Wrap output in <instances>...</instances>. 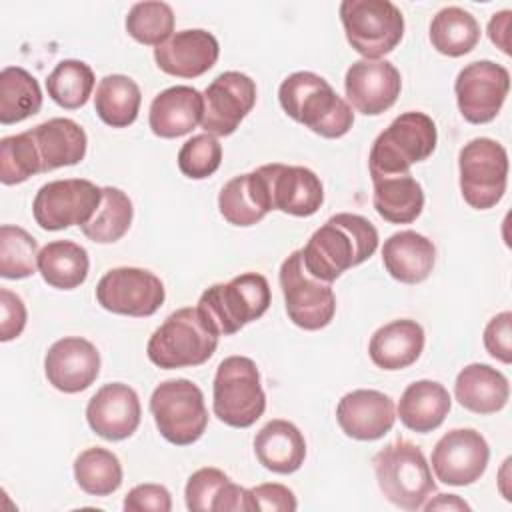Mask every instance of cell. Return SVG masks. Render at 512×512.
<instances>
[{
  "label": "cell",
  "mask_w": 512,
  "mask_h": 512,
  "mask_svg": "<svg viewBox=\"0 0 512 512\" xmlns=\"http://www.w3.org/2000/svg\"><path fill=\"white\" fill-rule=\"evenodd\" d=\"M378 248V230L374 224L350 212L330 216L302 248V262L306 270L332 284L348 268L368 260Z\"/></svg>",
  "instance_id": "obj_1"
},
{
  "label": "cell",
  "mask_w": 512,
  "mask_h": 512,
  "mask_svg": "<svg viewBox=\"0 0 512 512\" xmlns=\"http://www.w3.org/2000/svg\"><path fill=\"white\" fill-rule=\"evenodd\" d=\"M282 110L322 138H340L354 124L352 106L336 94L322 76L300 70L286 76L278 88Z\"/></svg>",
  "instance_id": "obj_2"
},
{
  "label": "cell",
  "mask_w": 512,
  "mask_h": 512,
  "mask_svg": "<svg viewBox=\"0 0 512 512\" xmlns=\"http://www.w3.org/2000/svg\"><path fill=\"white\" fill-rule=\"evenodd\" d=\"M438 142L434 120L418 110L396 116L372 142L368 168L372 180L408 174L412 164L432 156Z\"/></svg>",
  "instance_id": "obj_3"
},
{
  "label": "cell",
  "mask_w": 512,
  "mask_h": 512,
  "mask_svg": "<svg viewBox=\"0 0 512 512\" xmlns=\"http://www.w3.org/2000/svg\"><path fill=\"white\" fill-rule=\"evenodd\" d=\"M218 334L194 306L172 312L150 336L146 354L150 362L164 370L200 366L212 358Z\"/></svg>",
  "instance_id": "obj_4"
},
{
  "label": "cell",
  "mask_w": 512,
  "mask_h": 512,
  "mask_svg": "<svg viewBox=\"0 0 512 512\" xmlns=\"http://www.w3.org/2000/svg\"><path fill=\"white\" fill-rule=\"evenodd\" d=\"M372 464L380 492L398 508L420 510L436 492V482L424 452L404 438L384 446L374 456Z\"/></svg>",
  "instance_id": "obj_5"
},
{
  "label": "cell",
  "mask_w": 512,
  "mask_h": 512,
  "mask_svg": "<svg viewBox=\"0 0 512 512\" xmlns=\"http://www.w3.org/2000/svg\"><path fill=\"white\" fill-rule=\"evenodd\" d=\"M268 306L270 284L266 276L260 272H244L230 282H218L206 288L196 308L218 336H230L258 320Z\"/></svg>",
  "instance_id": "obj_6"
},
{
  "label": "cell",
  "mask_w": 512,
  "mask_h": 512,
  "mask_svg": "<svg viewBox=\"0 0 512 512\" xmlns=\"http://www.w3.org/2000/svg\"><path fill=\"white\" fill-rule=\"evenodd\" d=\"M212 410L216 418L232 428L252 426L266 410L260 372L248 356L224 358L212 384Z\"/></svg>",
  "instance_id": "obj_7"
},
{
  "label": "cell",
  "mask_w": 512,
  "mask_h": 512,
  "mask_svg": "<svg viewBox=\"0 0 512 512\" xmlns=\"http://www.w3.org/2000/svg\"><path fill=\"white\" fill-rule=\"evenodd\" d=\"M340 20L348 44L366 60L390 54L404 36V16L390 0H344Z\"/></svg>",
  "instance_id": "obj_8"
},
{
  "label": "cell",
  "mask_w": 512,
  "mask_h": 512,
  "mask_svg": "<svg viewBox=\"0 0 512 512\" xmlns=\"http://www.w3.org/2000/svg\"><path fill=\"white\" fill-rule=\"evenodd\" d=\"M150 412L160 436L176 446L194 444L208 426L204 394L186 378L158 384L150 396Z\"/></svg>",
  "instance_id": "obj_9"
},
{
  "label": "cell",
  "mask_w": 512,
  "mask_h": 512,
  "mask_svg": "<svg viewBox=\"0 0 512 512\" xmlns=\"http://www.w3.org/2000/svg\"><path fill=\"white\" fill-rule=\"evenodd\" d=\"M460 192L468 206L476 210L494 208L508 184V152L492 138H474L458 154Z\"/></svg>",
  "instance_id": "obj_10"
},
{
  "label": "cell",
  "mask_w": 512,
  "mask_h": 512,
  "mask_svg": "<svg viewBox=\"0 0 512 512\" xmlns=\"http://www.w3.org/2000/svg\"><path fill=\"white\" fill-rule=\"evenodd\" d=\"M280 290L288 318L302 330H320L336 314V296L328 282L314 278L304 262L302 250L290 252L278 272Z\"/></svg>",
  "instance_id": "obj_11"
},
{
  "label": "cell",
  "mask_w": 512,
  "mask_h": 512,
  "mask_svg": "<svg viewBox=\"0 0 512 512\" xmlns=\"http://www.w3.org/2000/svg\"><path fill=\"white\" fill-rule=\"evenodd\" d=\"M102 202V188L86 178L52 180L34 196L32 214L42 230H64L86 224Z\"/></svg>",
  "instance_id": "obj_12"
},
{
  "label": "cell",
  "mask_w": 512,
  "mask_h": 512,
  "mask_svg": "<svg viewBox=\"0 0 512 512\" xmlns=\"http://www.w3.org/2000/svg\"><path fill=\"white\" fill-rule=\"evenodd\" d=\"M164 298L162 280L144 268H112L96 284L98 304L112 314L134 318L152 316L164 304Z\"/></svg>",
  "instance_id": "obj_13"
},
{
  "label": "cell",
  "mask_w": 512,
  "mask_h": 512,
  "mask_svg": "<svg viewBox=\"0 0 512 512\" xmlns=\"http://www.w3.org/2000/svg\"><path fill=\"white\" fill-rule=\"evenodd\" d=\"M510 90V72L492 60L466 64L454 82L458 110L470 124L492 122Z\"/></svg>",
  "instance_id": "obj_14"
},
{
  "label": "cell",
  "mask_w": 512,
  "mask_h": 512,
  "mask_svg": "<svg viewBox=\"0 0 512 512\" xmlns=\"http://www.w3.org/2000/svg\"><path fill=\"white\" fill-rule=\"evenodd\" d=\"M200 126L212 136H230L256 104V82L236 70L218 74L204 90Z\"/></svg>",
  "instance_id": "obj_15"
},
{
  "label": "cell",
  "mask_w": 512,
  "mask_h": 512,
  "mask_svg": "<svg viewBox=\"0 0 512 512\" xmlns=\"http://www.w3.org/2000/svg\"><path fill=\"white\" fill-rule=\"evenodd\" d=\"M490 460L486 438L474 428L446 432L432 450V470L442 484L468 486L480 480Z\"/></svg>",
  "instance_id": "obj_16"
},
{
  "label": "cell",
  "mask_w": 512,
  "mask_h": 512,
  "mask_svg": "<svg viewBox=\"0 0 512 512\" xmlns=\"http://www.w3.org/2000/svg\"><path fill=\"white\" fill-rule=\"evenodd\" d=\"M400 90V72L388 60H356L344 76L346 102L364 116H378L392 108Z\"/></svg>",
  "instance_id": "obj_17"
},
{
  "label": "cell",
  "mask_w": 512,
  "mask_h": 512,
  "mask_svg": "<svg viewBox=\"0 0 512 512\" xmlns=\"http://www.w3.org/2000/svg\"><path fill=\"white\" fill-rule=\"evenodd\" d=\"M260 172L266 180L272 210L298 218L312 216L320 210L324 202V186L310 168L274 162L260 166Z\"/></svg>",
  "instance_id": "obj_18"
},
{
  "label": "cell",
  "mask_w": 512,
  "mask_h": 512,
  "mask_svg": "<svg viewBox=\"0 0 512 512\" xmlns=\"http://www.w3.org/2000/svg\"><path fill=\"white\" fill-rule=\"evenodd\" d=\"M44 374L48 382L64 394L82 392L90 388L100 374V352L86 338L64 336L48 348Z\"/></svg>",
  "instance_id": "obj_19"
},
{
  "label": "cell",
  "mask_w": 512,
  "mask_h": 512,
  "mask_svg": "<svg viewBox=\"0 0 512 512\" xmlns=\"http://www.w3.org/2000/svg\"><path fill=\"white\" fill-rule=\"evenodd\" d=\"M140 414L136 390L122 382L104 384L86 406L88 426L94 434L110 442L130 438L140 426Z\"/></svg>",
  "instance_id": "obj_20"
},
{
  "label": "cell",
  "mask_w": 512,
  "mask_h": 512,
  "mask_svg": "<svg viewBox=\"0 0 512 512\" xmlns=\"http://www.w3.org/2000/svg\"><path fill=\"white\" fill-rule=\"evenodd\" d=\"M336 420L348 438L372 442L392 430L396 406L388 394L360 388L340 398L336 406Z\"/></svg>",
  "instance_id": "obj_21"
},
{
  "label": "cell",
  "mask_w": 512,
  "mask_h": 512,
  "mask_svg": "<svg viewBox=\"0 0 512 512\" xmlns=\"http://www.w3.org/2000/svg\"><path fill=\"white\" fill-rule=\"evenodd\" d=\"M220 46L214 34L202 28L182 30L154 48L156 66L176 78H198L218 60Z\"/></svg>",
  "instance_id": "obj_22"
},
{
  "label": "cell",
  "mask_w": 512,
  "mask_h": 512,
  "mask_svg": "<svg viewBox=\"0 0 512 512\" xmlns=\"http://www.w3.org/2000/svg\"><path fill=\"white\" fill-rule=\"evenodd\" d=\"M204 96L192 86H170L154 96L148 126L158 138H180L202 122Z\"/></svg>",
  "instance_id": "obj_23"
},
{
  "label": "cell",
  "mask_w": 512,
  "mask_h": 512,
  "mask_svg": "<svg viewBox=\"0 0 512 512\" xmlns=\"http://www.w3.org/2000/svg\"><path fill=\"white\" fill-rule=\"evenodd\" d=\"M382 262L394 280L402 284H420L432 274L436 246L414 230H400L384 240Z\"/></svg>",
  "instance_id": "obj_24"
},
{
  "label": "cell",
  "mask_w": 512,
  "mask_h": 512,
  "mask_svg": "<svg viewBox=\"0 0 512 512\" xmlns=\"http://www.w3.org/2000/svg\"><path fill=\"white\" fill-rule=\"evenodd\" d=\"M424 350V328L410 318L392 320L380 326L370 342V360L382 370H402L412 366Z\"/></svg>",
  "instance_id": "obj_25"
},
{
  "label": "cell",
  "mask_w": 512,
  "mask_h": 512,
  "mask_svg": "<svg viewBox=\"0 0 512 512\" xmlns=\"http://www.w3.org/2000/svg\"><path fill=\"white\" fill-rule=\"evenodd\" d=\"M218 210L232 226H254L270 210V196L260 168L228 180L218 194Z\"/></svg>",
  "instance_id": "obj_26"
},
{
  "label": "cell",
  "mask_w": 512,
  "mask_h": 512,
  "mask_svg": "<svg viewBox=\"0 0 512 512\" xmlns=\"http://www.w3.org/2000/svg\"><path fill=\"white\" fill-rule=\"evenodd\" d=\"M40 160L42 172L74 166L84 160L88 138L84 128L70 118H50L28 130Z\"/></svg>",
  "instance_id": "obj_27"
},
{
  "label": "cell",
  "mask_w": 512,
  "mask_h": 512,
  "mask_svg": "<svg viewBox=\"0 0 512 512\" xmlns=\"http://www.w3.org/2000/svg\"><path fill=\"white\" fill-rule=\"evenodd\" d=\"M454 396L462 408L474 414H494L508 404L510 384L500 370L474 362L458 372Z\"/></svg>",
  "instance_id": "obj_28"
},
{
  "label": "cell",
  "mask_w": 512,
  "mask_h": 512,
  "mask_svg": "<svg viewBox=\"0 0 512 512\" xmlns=\"http://www.w3.org/2000/svg\"><path fill=\"white\" fill-rule=\"evenodd\" d=\"M254 454L266 470L274 474H292L304 464L306 440L298 426L276 418L256 432Z\"/></svg>",
  "instance_id": "obj_29"
},
{
  "label": "cell",
  "mask_w": 512,
  "mask_h": 512,
  "mask_svg": "<svg viewBox=\"0 0 512 512\" xmlns=\"http://www.w3.org/2000/svg\"><path fill=\"white\" fill-rule=\"evenodd\" d=\"M452 408L448 390L434 380H416L400 396L398 418L400 422L418 434L436 430Z\"/></svg>",
  "instance_id": "obj_30"
},
{
  "label": "cell",
  "mask_w": 512,
  "mask_h": 512,
  "mask_svg": "<svg viewBox=\"0 0 512 512\" xmlns=\"http://www.w3.org/2000/svg\"><path fill=\"white\" fill-rule=\"evenodd\" d=\"M372 204L380 218L390 224H410L424 208V192L416 178L408 174L372 180Z\"/></svg>",
  "instance_id": "obj_31"
},
{
  "label": "cell",
  "mask_w": 512,
  "mask_h": 512,
  "mask_svg": "<svg viewBox=\"0 0 512 512\" xmlns=\"http://www.w3.org/2000/svg\"><path fill=\"white\" fill-rule=\"evenodd\" d=\"M90 260L84 246L72 240L48 242L38 254V272L42 280L58 290H72L84 284Z\"/></svg>",
  "instance_id": "obj_32"
},
{
  "label": "cell",
  "mask_w": 512,
  "mask_h": 512,
  "mask_svg": "<svg viewBox=\"0 0 512 512\" xmlns=\"http://www.w3.org/2000/svg\"><path fill=\"white\" fill-rule=\"evenodd\" d=\"M142 94L138 84L124 74L104 76L94 94V110L98 118L112 128H126L138 118Z\"/></svg>",
  "instance_id": "obj_33"
},
{
  "label": "cell",
  "mask_w": 512,
  "mask_h": 512,
  "mask_svg": "<svg viewBox=\"0 0 512 512\" xmlns=\"http://www.w3.org/2000/svg\"><path fill=\"white\" fill-rule=\"evenodd\" d=\"M430 42L444 56H464L480 42V24L468 10L446 6L430 22Z\"/></svg>",
  "instance_id": "obj_34"
},
{
  "label": "cell",
  "mask_w": 512,
  "mask_h": 512,
  "mask_svg": "<svg viewBox=\"0 0 512 512\" xmlns=\"http://www.w3.org/2000/svg\"><path fill=\"white\" fill-rule=\"evenodd\" d=\"M42 108L38 80L20 66H6L0 72V122L16 124Z\"/></svg>",
  "instance_id": "obj_35"
},
{
  "label": "cell",
  "mask_w": 512,
  "mask_h": 512,
  "mask_svg": "<svg viewBox=\"0 0 512 512\" xmlns=\"http://www.w3.org/2000/svg\"><path fill=\"white\" fill-rule=\"evenodd\" d=\"M134 216L132 200L126 192L114 186L102 188V202L94 216L80 226L82 234L96 244L118 242L130 228Z\"/></svg>",
  "instance_id": "obj_36"
},
{
  "label": "cell",
  "mask_w": 512,
  "mask_h": 512,
  "mask_svg": "<svg viewBox=\"0 0 512 512\" xmlns=\"http://www.w3.org/2000/svg\"><path fill=\"white\" fill-rule=\"evenodd\" d=\"M74 478L86 494L110 496L122 484V464L114 452L92 446L76 456Z\"/></svg>",
  "instance_id": "obj_37"
},
{
  "label": "cell",
  "mask_w": 512,
  "mask_h": 512,
  "mask_svg": "<svg viewBox=\"0 0 512 512\" xmlns=\"http://www.w3.org/2000/svg\"><path fill=\"white\" fill-rule=\"evenodd\" d=\"M94 72L82 60H62L46 78L48 96L66 110H76L88 102L94 90Z\"/></svg>",
  "instance_id": "obj_38"
},
{
  "label": "cell",
  "mask_w": 512,
  "mask_h": 512,
  "mask_svg": "<svg viewBox=\"0 0 512 512\" xmlns=\"http://www.w3.org/2000/svg\"><path fill=\"white\" fill-rule=\"evenodd\" d=\"M38 242L20 226L0 228V276L22 280L38 270Z\"/></svg>",
  "instance_id": "obj_39"
},
{
  "label": "cell",
  "mask_w": 512,
  "mask_h": 512,
  "mask_svg": "<svg viewBox=\"0 0 512 512\" xmlns=\"http://www.w3.org/2000/svg\"><path fill=\"white\" fill-rule=\"evenodd\" d=\"M126 32L144 46H160L174 32V12L170 4L158 0L136 2L126 16Z\"/></svg>",
  "instance_id": "obj_40"
},
{
  "label": "cell",
  "mask_w": 512,
  "mask_h": 512,
  "mask_svg": "<svg viewBox=\"0 0 512 512\" xmlns=\"http://www.w3.org/2000/svg\"><path fill=\"white\" fill-rule=\"evenodd\" d=\"M42 174V160L30 132L4 136L0 140V180L6 186L22 184Z\"/></svg>",
  "instance_id": "obj_41"
},
{
  "label": "cell",
  "mask_w": 512,
  "mask_h": 512,
  "mask_svg": "<svg viewBox=\"0 0 512 512\" xmlns=\"http://www.w3.org/2000/svg\"><path fill=\"white\" fill-rule=\"evenodd\" d=\"M222 162V146L212 134H196L188 138L178 152V168L186 178L204 180L212 176Z\"/></svg>",
  "instance_id": "obj_42"
},
{
  "label": "cell",
  "mask_w": 512,
  "mask_h": 512,
  "mask_svg": "<svg viewBox=\"0 0 512 512\" xmlns=\"http://www.w3.org/2000/svg\"><path fill=\"white\" fill-rule=\"evenodd\" d=\"M230 482L228 474H224L220 468H200L194 474H190L186 488H184V498H186V508L190 512H210L214 510L216 498L222 494L224 486Z\"/></svg>",
  "instance_id": "obj_43"
},
{
  "label": "cell",
  "mask_w": 512,
  "mask_h": 512,
  "mask_svg": "<svg viewBox=\"0 0 512 512\" xmlns=\"http://www.w3.org/2000/svg\"><path fill=\"white\" fill-rule=\"evenodd\" d=\"M484 348L492 358L504 364L512 362V312L504 310L490 318L484 328Z\"/></svg>",
  "instance_id": "obj_44"
},
{
  "label": "cell",
  "mask_w": 512,
  "mask_h": 512,
  "mask_svg": "<svg viewBox=\"0 0 512 512\" xmlns=\"http://www.w3.org/2000/svg\"><path fill=\"white\" fill-rule=\"evenodd\" d=\"M28 312L18 294L8 288H0V340L10 342L18 338L26 326Z\"/></svg>",
  "instance_id": "obj_45"
},
{
  "label": "cell",
  "mask_w": 512,
  "mask_h": 512,
  "mask_svg": "<svg viewBox=\"0 0 512 512\" xmlns=\"http://www.w3.org/2000/svg\"><path fill=\"white\" fill-rule=\"evenodd\" d=\"M126 512H170L172 510V496L160 484H138L134 486L124 498Z\"/></svg>",
  "instance_id": "obj_46"
},
{
  "label": "cell",
  "mask_w": 512,
  "mask_h": 512,
  "mask_svg": "<svg viewBox=\"0 0 512 512\" xmlns=\"http://www.w3.org/2000/svg\"><path fill=\"white\" fill-rule=\"evenodd\" d=\"M254 502L258 506V510H266V512H294L298 508L296 496L294 492L284 486V484H276V482H266V484H258L254 488H250Z\"/></svg>",
  "instance_id": "obj_47"
},
{
  "label": "cell",
  "mask_w": 512,
  "mask_h": 512,
  "mask_svg": "<svg viewBox=\"0 0 512 512\" xmlns=\"http://www.w3.org/2000/svg\"><path fill=\"white\" fill-rule=\"evenodd\" d=\"M258 510L254 496L248 488L234 484L232 480L224 486L222 494L214 502V512H254Z\"/></svg>",
  "instance_id": "obj_48"
},
{
  "label": "cell",
  "mask_w": 512,
  "mask_h": 512,
  "mask_svg": "<svg viewBox=\"0 0 512 512\" xmlns=\"http://www.w3.org/2000/svg\"><path fill=\"white\" fill-rule=\"evenodd\" d=\"M510 10H502L494 14L488 22V38L504 52L510 54V44H508V28H510Z\"/></svg>",
  "instance_id": "obj_49"
},
{
  "label": "cell",
  "mask_w": 512,
  "mask_h": 512,
  "mask_svg": "<svg viewBox=\"0 0 512 512\" xmlns=\"http://www.w3.org/2000/svg\"><path fill=\"white\" fill-rule=\"evenodd\" d=\"M424 510H470V506L456 494H438L430 502H424Z\"/></svg>",
  "instance_id": "obj_50"
}]
</instances>
